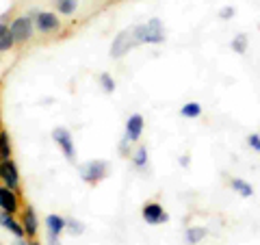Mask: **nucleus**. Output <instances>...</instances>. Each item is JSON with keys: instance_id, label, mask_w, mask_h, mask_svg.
Listing matches in <instances>:
<instances>
[{"instance_id": "obj_1", "label": "nucleus", "mask_w": 260, "mask_h": 245, "mask_svg": "<svg viewBox=\"0 0 260 245\" xmlns=\"http://www.w3.org/2000/svg\"><path fill=\"white\" fill-rule=\"evenodd\" d=\"M133 37L137 46H139V44H162L167 35L160 18H150L145 24H139V26L133 28Z\"/></svg>"}, {"instance_id": "obj_2", "label": "nucleus", "mask_w": 260, "mask_h": 245, "mask_svg": "<svg viewBox=\"0 0 260 245\" xmlns=\"http://www.w3.org/2000/svg\"><path fill=\"white\" fill-rule=\"evenodd\" d=\"M78 174H80V178H83L87 185H98L100 180L107 178V174H109V163L107 161H100V159L87 161V163H83V165L78 167Z\"/></svg>"}, {"instance_id": "obj_3", "label": "nucleus", "mask_w": 260, "mask_h": 245, "mask_svg": "<svg viewBox=\"0 0 260 245\" xmlns=\"http://www.w3.org/2000/svg\"><path fill=\"white\" fill-rule=\"evenodd\" d=\"M52 139H54V143L61 148L63 152V157L68 159V161H74L76 157V148H74V139H72V133L65 126H56L52 130Z\"/></svg>"}, {"instance_id": "obj_4", "label": "nucleus", "mask_w": 260, "mask_h": 245, "mask_svg": "<svg viewBox=\"0 0 260 245\" xmlns=\"http://www.w3.org/2000/svg\"><path fill=\"white\" fill-rule=\"evenodd\" d=\"M135 46H137V42L133 37V28L121 30V33H117V37L113 39V44H111V56L113 59H121V56L130 52V48H135Z\"/></svg>"}, {"instance_id": "obj_5", "label": "nucleus", "mask_w": 260, "mask_h": 245, "mask_svg": "<svg viewBox=\"0 0 260 245\" xmlns=\"http://www.w3.org/2000/svg\"><path fill=\"white\" fill-rule=\"evenodd\" d=\"M32 28H35V20H32L30 15H20V18H15L11 24V33L15 37V44L28 42L32 37Z\"/></svg>"}, {"instance_id": "obj_6", "label": "nucleus", "mask_w": 260, "mask_h": 245, "mask_svg": "<svg viewBox=\"0 0 260 245\" xmlns=\"http://www.w3.org/2000/svg\"><path fill=\"white\" fill-rule=\"evenodd\" d=\"M0 180H3L5 187H9L13 191L20 189V171H18V165H15L11 159L0 161Z\"/></svg>"}, {"instance_id": "obj_7", "label": "nucleus", "mask_w": 260, "mask_h": 245, "mask_svg": "<svg viewBox=\"0 0 260 245\" xmlns=\"http://www.w3.org/2000/svg\"><path fill=\"white\" fill-rule=\"evenodd\" d=\"M141 217H143L150 226H160V224H165L167 219H169V215L165 213V208H162L158 202H148V204H143Z\"/></svg>"}, {"instance_id": "obj_8", "label": "nucleus", "mask_w": 260, "mask_h": 245, "mask_svg": "<svg viewBox=\"0 0 260 245\" xmlns=\"http://www.w3.org/2000/svg\"><path fill=\"white\" fill-rule=\"evenodd\" d=\"M35 26L42 33H54V30H59L61 20L56 18V13L42 11V13H35Z\"/></svg>"}, {"instance_id": "obj_9", "label": "nucleus", "mask_w": 260, "mask_h": 245, "mask_svg": "<svg viewBox=\"0 0 260 245\" xmlns=\"http://www.w3.org/2000/svg\"><path fill=\"white\" fill-rule=\"evenodd\" d=\"M0 208L5 210V213L9 215H15L20 208V202H18V195H15L13 189H9V187H0Z\"/></svg>"}, {"instance_id": "obj_10", "label": "nucleus", "mask_w": 260, "mask_h": 245, "mask_svg": "<svg viewBox=\"0 0 260 245\" xmlns=\"http://www.w3.org/2000/svg\"><path fill=\"white\" fill-rule=\"evenodd\" d=\"M143 126H145V121H143V115H139V113H135V115H130L128 121H126V135L124 139L126 141H139V137L143 133Z\"/></svg>"}, {"instance_id": "obj_11", "label": "nucleus", "mask_w": 260, "mask_h": 245, "mask_svg": "<svg viewBox=\"0 0 260 245\" xmlns=\"http://www.w3.org/2000/svg\"><path fill=\"white\" fill-rule=\"evenodd\" d=\"M0 226L5 228V230H9V232H13L15 236H18V239H24V236H26V232H24V226L22 224H18L13 219V215H9V213H0Z\"/></svg>"}, {"instance_id": "obj_12", "label": "nucleus", "mask_w": 260, "mask_h": 245, "mask_svg": "<svg viewBox=\"0 0 260 245\" xmlns=\"http://www.w3.org/2000/svg\"><path fill=\"white\" fill-rule=\"evenodd\" d=\"M22 226H24V232H26V236H35L37 234V215H35V208L32 206H26V210H24L22 215Z\"/></svg>"}, {"instance_id": "obj_13", "label": "nucleus", "mask_w": 260, "mask_h": 245, "mask_svg": "<svg viewBox=\"0 0 260 245\" xmlns=\"http://www.w3.org/2000/svg\"><path fill=\"white\" fill-rule=\"evenodd\" d=\"M65 226H68V219L61 217V215H48V217H46L48 234H56V236H61V232H65Z\"/></svg>"}, {"instance_id": "obj_14", "label": "nucleus", "mask_w": 260, "mask_h": 245, "mask_svg": "<svg viewBox=\"0 0 260 245\" xmlns=\"http://www.w3.org/2000/svg\"><path fill=\"white\" fill-rule=\"evenodd\" d=\"M13 46H15V37L11 33V26H7V24L0 22V52L11 50Z\"/></svg>"}, {"instance_id": "obj_15", "label": "nucleus", "mask_w": 260, "mask_h": 245, "mask_svg": "<svg viewBox=\"0 0 260 245\" xmlns=\"http://www.w3.org/2000/svg\"><path fill=\"white\" fill-rule=\"evenodd\" d=\"M206 234H208V228L206 226H191L189 230H186L184 239H186V243H189V245H198Z\"/></svg>"}, {"instance_id": "obj_16", "label": "nucleus", "mask_w": 260, "mask_h": 245, "mask_svg": "<svg viewBox=\"0 0 260 245\" xmlns=\"http://www.w3.org/2000/svg\"><path fill=\"white\" fill-rule=\"evenodd\" d=\"M230 187L241 195V198H251V195H254V187H251L247 180H243V178H234L230 182Z\"/></svg>"}, {"instance_id": "obj_17", "label": "nucleus", "mask_w": 260, "mask_h": 245, "mask_svg": "<svg viewBox=\"0 0 260 245\" xmlns=\"http://www.w3.org/2000/svg\"><path fill=\"white\" fill-rule=\"evenodd\" d=\"M230 46H232V50L237 52V54H245L247 52V46H249V37L245 35V33H239V35H234Z\"/></svg>"}, {"instance_id": "obj_18", "label": "nucleus", "mask_w": 260, "mask_h": 245, "mask_svg": "<svg viewBox=\"0 0 260 245\" xmlns=\"http://www.w3.org/2000/svg\"><path fill=\"white\" fill-rule=\"evenodd\" d=\"M180 115L186 117V119H195L202 115V104L200 102H186L184 107L180 109Z\"/></svg>"}, {"instance_id": "obj_19", "label": "nucleus", "mask_w": 260, "mask_h": 245, "mask_svg": "<svg viewBox=\"0 0 260 245\" xmlns=\"http://www.w3.org/2000/svg\"><path fill=\"white\" fill-rule=\"evenodd\" d=\"M133 163L137 169H145L148 167V148L141 145V148H137V152L133 154Z\"/></svg>"}, {"instance_id": "obj_20", "label": "nucleus", "mask_w": 260, "mask_h": 245, "mask_svg": "<svg viewBox=\"0 0 260 245\" xmlns=\"http://www.w3.org/2000/svg\"><path fill=\"white\" fill-rule=\"evenodd\" d=\"M5 159H11V139H9V133H0V161Z\"/></svg>"}, {"instance_id": "obj_21", "label": "nucleus", "mask_w": 260, "mask_h": 245, "mask_svg": "<svg viewBox=\"0 0 260 245\" xmlns=\"http://www.w3.org/2000/svg\"><path fill=\"white\" fill-rule=\"evenodd\" d=\"M76 0H56V11L61 15H72L76 11Z\"/></svg>"}, {"instance_id": "obj_22", "label": "nucleus", "mask_w": 260, "mask_h": 245, "mask_svg": "<svg viewBox=\"0 0 260 245\" xmlns=\"http://www.w3.org/2000/svg\"><path fill=\"white\" fill-rule=\"evenodd\" d=\"M100 87H102L104 94H113V91H115V80H113V76L109 74V72L100 74Z\"/></svg>"}, {"instance_id": "obj_23", "label": "nucleus", "mask_w": 260, "mask_h": 245, "mask_svg": "<svg viewBox=\"0 0 260 245\" xmlns=\"http://www.w3.org/2000/svg\"><path fill=\"white\" fill-rule=\"evenodd\" d=\"M65 230H68L72 236H78L85 232V224L78 222V219H68V226H65Z\"/></svg>"}, {"instance_id": "obj_24", "label": "nucleus", "mask_w": 260, "mask_h": 245, "mask_svg": "<svg viewBox=\"0 0 260 245\" xmlns=\"http://www.w3.org/2000/svg\"><path fill=\"white\" fill-rule=\"evenodd\" d=\"M247 145L254 152H260V135L258 133H251L249 137H247Z\"/></svg>"}, {"instance_id": "obj_25", "label": "nucleus", "mask_w": 260, "mask_h": 245, "mask_svg": "<svg viewBox=\"0 0 260 245\" xmlns=\"http://www.w3.org/2000/svg\"><path fill=\"white\" fill-rule=\"evenodd\" d=\"M234 13H237L234 7H223V9L219 11V18H221V20H230V18H234Z\"/></svg>"}, {"instance_id": "obj_26", "label": "nucleus", "mask_w": 260, "mask_h": 245, "mask_svg": "<svg viewBox=\"0 0 260 245\" xmlns=\"http://www.w3.org/2000/svg\"><path fill=\"white\" fill-rule=\"evenodd\" d=\"M180 165H182V167H189V165H191V157H189V154L180 157Z\"/></svg>"}, {"instance_id": "obj_27", "label": "nucleus", "mask_w": 260, "mask_h": 245, "mask_svg": "<svg viewBox=\"0 0 260 245\" xmlns=\"http://www.w3.org/2000/svg\"><path fill=\"white\" fill-rule=\"evenodd\" d=\"M48 243H50V245H61L59 236H56V234H48Z\"/></svg>"}, {"instance_id": "obj_28", "label": "nucleus", "mask_w": 260, "mask_h": 245, "mask_svg": "<svg viewBox=\"0 0 260 245\" xmlns=\"http://www.w3.org/2000/svg\"><path fill=\"white\" fill-rule=\"evenodd\" d=\"M15 245H28V243L24 241V239H18V243H15Z\"/></svg>"}, {"instance_id": "obj_29", "label": "nucleus", "mask_w": 260, "mask_h": 245, "mask_svg": "<svg viewBox=\"0 0 260 245\" xmlns=\"http://www.w3.org/2000/svg\"><path fill=\"white\" fill-rule=\"evenodd\" d=\"M28 245H42V243H37V241H32V243H28Z\"/></svg>"}, {"instance_id": "obj_30", "label": "nucleus", "mask_w": 260, "mask_h": 245, "mask_svg": "<svg viewBox=\"0 0 260 245\" xmlns=\"http://www.w3.org/2000/svg\"><path fill=\"white\" fill-rule=\"evenodd\" d=\"M0 124H3V119H0ZM0 133H3V128H0Z\"/></svg>"}]
</instances>
